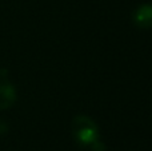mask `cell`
Here are the masks:
<instances>
[{
	"instance_id": "1",
	"label": "cell",
	"mask_w": 152,
	"mask_h": 151,
	"mask_svg": "<svg viewBox=\"0 0 152 151\" xmlns=\"http://www.w3.org/2000/svg\"><path fill=\"white\" fill-rule=\"evenodd\" d=\"M72 133L75 139L83 146H92L97 142L99 131L95 122L88 117H76L72 122Z\"/></svg>"
},
{
	"instance_id": "3",
	"label": "cell",
	"mask_w": 152,
	"mask_h": 151,
	"mask_svg": "<svg viewBox=\"0 0 152 151\" xmlns=\"http://www.w3.org/2000/svg\"><path fill=\"white\" fill-rule=\"evenodd\" d=\"M134 21L136 26L142 27V28L152 27V5H140L134 13Z\"/></svg>"
},
{
	"instance_id": "2",
	"label": "cell",
	"mask_w": 152,
	"mask_h": 151,
	"mask_svg": "<svg viewBox=\"0 0 152 151\" xmlns=\"http://www.w3.org/2000/svg\"><path fill=\"white\" fill-rule=\"evenodd\" d=\"M16 100V90L11 83L1 82L0 83V110H7L15 103Z\"/></svg>"
}]
</instances>
